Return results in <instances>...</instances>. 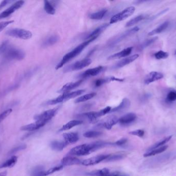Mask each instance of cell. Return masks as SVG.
Wrapping results in <instances>:
<instances>
[{"instance_id":"8fae6325","label":"cell","mask_w":176,"mask_h":176,"mask_svg":"<svg viewBox=\"0 0 176 176\" xmlns=\"http://www.w3.org/2000/svg\"><path fill=\"white\" fill-rule=\"evenodd\" d=\"M58 109H49L48 111H44V112L41 114L36 115L34 117V119L36 120H40L43 122H46V123L49 122L52 117H54L56 113L57 112Z\"/></svg>"},{"instance_id":"bcb514c9","label":"cell","mask_w":176,"mask_h":176,"mask_svg":"<svg viewBox=\"0 0 176 176\" xmlns=\"http://www.w3.org/2000/svg\"><path fill=\"white\" fill-rule=\"evenodd\" d=\"M12 109H8L3 113H2L1 114H0V123L3 120H4L6 118V117L8 116L12 112Z\"/></svg>"},{"instance_id":"f546056e","label":"cell","mask_w":176,"mask_h":176,"mask_svg":"<svg viewBox=\"0 0 176 176\" xmlns=\"http://www.w3.org/2000/svg\"><path fill=\"white\" fill-rule=\"evenodd\" d=\"M168 148V146L164 145L163 146L160 147L159 148H156L155 149L152 150L151 151H147L144 154V157H148L151 156H154L156 154H160L161 153L165 151Z\"/></svg>"},{"instance_id":"6f0895ef","label":"cell","mask_w":176,"mask_h":176,"mask_svg":"<svg viewBox=\"0 0 176 176\" xmlns=\"http://www.w3.org/2000/svg\"></svg>"},{"instance_id":"7402d4cb","label":"cell","mask_w":176,"mask_h":176,"mask_svg":"<svg viewBox=\"0 0 176 176\" xmlns=\"http://www.w3.org/2000/svg\"><path fill=\"white\" fill-rule=\"evenodd\" d=\"M124 79H119V78H115L114 76H111V77H108V78H102L99 79H97L94 82V86L95 87H99L102 85L107 83L110 82L111 81H118V82H123Z\"/></svg>"},{"instance_id":"f5cc1de1","label":"cell","mask_w":176,"mask_h":176,"mask_svg":"<svg viewBox=\"0 0 176 176\" xmlns=\"http://www.w3.org/2000/svg\"><path fill=\"white\" fill-rule=\"evenodd\" d=\"M8 44V41H5L4 42H3L1 45H0V53L4 51L6 49V48L7 47Z\"/></svg>"},{"instance_id":"f1b7e54d","label":"cell","mask_w":176,"mask_h":176,"mask_svg":"<svg viewBox=\"0 0 176 176\" xmlns=\"http://www.w3.org/2000/svg\"><path fill=\"white\" fill-rule=\"evenodd\" d=\"M17 161H18V157L17 156H12L10 159L0 165V169L6 167H9V168L12 167L17 163Z\"/></svg>"},{"instance_id":"5bb4252c","label":"cell","mask_w":176,"mask_h":176,"mask_svg":"<svg viewBox=\"0 0 176 176\" xmlns=\"http://www.w3.org/2000/svg\"><path fill=\"white\" fill-rule=\"evenodd\" d=\"M119 119L115 115L109 116L107 117L103 122L99 123L98 126L103 127L107 130H110L113 126L119 122Z\"/></svg>"},{"instance_id":"9a60e30c","label":"cell","mask_w":176,"mask_h":176,"mask_svg":"<svg viewBox=\"0 0 176 176\" xmlns=\"http://www.w3.org/2000/svg\"><path fill=\"white\" fill-rule=\"evenodd\" d=\"M137 116L136 114L130 113L126 114L119 119V122L122 126H128L136 121Z\"/></svg>"},{"instance_id":"8992f818","label":"cell","mask_w":176,"mask_h":176,"mask_svg":"<svg viewBox=\"0 0 176 176\" xmlns=\"http://www.w3.org/2000/svg\"><path fill=\"white\" fill-rule=\"evenodd\" d=\"M136 8L133 6L128 7L120 13L113 16L110 21V24H114L124 20L131 16L135 11Z\"/></svg>"},{"instance_id":"8d00e7d4","label":"cell","mask_w":176,"mask_h":176,"mask_svg":"<svg viewBox=\"0 0 176 176\" xmlns=\"http://www.w3.org/2000/svg\"><path fill=\"white\" fill-rule=\"evenodd\" d=\"M109 173V170L108 168H105L102 170L91 171L90 173H88L87 174L90 176H103L108 174Z\"/></svg>"},{"instance_id":"e575fe53","label":"cell","mask_w":176,"mask_h":176,"mask_svg":"<svg viewBox=\"0 0 176 176\" xmlns=\"http://www.w3.org/2000/svg\"><path fill=\"white\" fill-rule=\"evenodd\" d=\"M146 17V16L145 15H140L136 16V17L129 21L126 24V27H130L135 25L139 22H140V21L145 19Z\"/></svg>"},{"instance_id":"e0dca14e","label":"cell","mask_w":176,"mask_h":176,"mask_svg":"<svg viewBox=\"0 0 176 176\" xmlns=\"http://www.w3.org/2000/svg\"><path fill=\"white\" fill-rule=\"evenodd\" d=\"M46 123V122L37 120L34 123H31L29 125H25V126L22 127L21 130L22 131H35L44 126Z\"/></svg>"},{"instance_id":"9f6ffc18","label":"cell","mask_w":176,"mask_h":176,"mask_svg":"<svg viewBox=\"0 0 176 176\" xmlns=\"http://www.w3.org/2000/svg\"><path fill=\"white\" fill-rule=\"evenodd\" d=\"M174 55H176V51H175V53H174Z\"/></svg>"},{"instance_id":"b9f144b4","label":"cell","mask_w":176,"mask_h":176,"mask_svg":"<svg viewBox=\"0 0 176 176\" xmlns=\"http://www.w3.org/2000/svg\"><path fill=\"white\" fill-rule=\"evenodd\" d=\"M102 132L99 131H90L86 132L83 134L84 137L86 138H95L101 135Z\"/></svg>"},{"instance_id":"d6986e66","label":"cell","mask_w":176,"mask_h":176,"mask_svg":"<svg viewBox=\"0 0 176 176\" xmlns=\"http://www.w3.org/2000/svg\"><path fill=\"white\" fill-rule=\"evenodd\" d=\"M164 102L167 105H172L176 103V90L170 89L164 97Z\"/></svg>"},{"instance_id":"ab89813d","label":"cell","mask_w":176,"mask_h":176,"mask_svg":"<svg viewBox=\"0 0 176 176\" xmlns=\"http://www.w3.org/2000/svg\"><path fill=\"white\" fill-rule=\"evenodd\" d=\"M124 157V154H117L109 155L108 157L104 161L106 162H114L116 161L120 160Z\"/></svg>"},{"instance_id":"30bf717a","label":"cell","mask_w":176,"mask_h":176,"mask_svg":"<svg viewBox=\"0 0 176 176\" xmlns=\"http://www.w3.org/2000/svg\"><path fill=\"white\" fill-rule=\"evenodd\" d=\"M24 1H19L14 3L9 8L0 14V19H4L9 17L15 11L21 8L24 4Z\"/></svg>"},{"instance_id":"f907efd6","label":"cell","mask_w":176,"mask_h":176,"mask_svg":"<svg viewBox=\"0 0 176 176\" xmlns=\"http://www.w3.org/2000/svg\"><path fill=\"white\" fill-rule=\"evenodd\" d=\"M127 140H128L126 138H122V139L119 140H117V142H116L115 144L117 146H123V145L126 143L127 142Z\"/></svg>"},{"instance_id":"6da1fadb","label":"cell","mask_w":176,"mask_h":176,"mask_svg":"<svg viewBox=\"0 0 176 176\" xmlns=\"http://www.w3.org/2000/svg\"><path fill=\"white\" fill-rule=\"evenodd\" d=\"M105 146H107L106 142L102 141L93 142L90 144H85L72 148L68 154L72 156H86Z\"/></svg>"},{"instance_id":"74e56055","label":"cell","mask_w":176,"mask_h":176,"mask_svg":"<svg viewBox=\"0 0 176 176\" xmlns=\"http://www.w3.org/2000/svg\"><path fill=\"white\" fill-rule=\"evenodd\" d=\"M96 95V94L95 92H92V93H90V94H86L85 95L82 96L81 97H79L78 98L76 99L75 100V103H80V102H83L86 101L88 100L91 99L94 96Z\"/></svg>"},{"instance_id":"ffe728a7","label":"cell","mask_w":176,"mask_h":176,"mask_svg":"<svg viewBox=\"0 0 176 176\" xmlns=\"http://www.w3.org/2000/svg\"><path fill=\"white\" fill-rule=\"evenodd\" d=\"M133 47H128L127 48L125 49L122 50L121 51L119 52L118 53H115L114 54L109 56L108 58V59L111 60V59H119L120 58H125L128 56L130 54L131 52L132 51Z\"/></svg>"},{"instance_id":"484cf974","label":"cell","mask_w":176,"mask_h":176,"mask_svg":"<svg viewBox=\"0 0 176 176\" xmlns=\"http://www.w3.org/2000/svg\"><path fill=\"white\" fill-rule=\"evenodd\" d=\"M68 145V144L65 140H55L51 143V147L55 151H62Z\"/></svg>"},{"instance_id":"816d5d0a","label":"cell","mask_w":176,"mask_h":176,"mask_svg":"<svg viewBox=\"0 0 176 176\" xmlns=\"http://www.w3.org/2000/svg\"><path fill=\"white\" fill-rule=\"evenodd\" d=\"M14 2L13 1H10V0H5V1H3L2 2L0 3V10L3 9L4 7L6 6V5L9 4L10 3H12Z\"/></svg>"},{"instance_id":"681fc988","label":"cell","mask_w":176,"mask_h":176,"mask_svg":"<svg viewBox=\"0 0 176 176\" xmlns=\"http://www.w3.org/2000/svg\"><path fill=\"white\" fill-rule=\"evenodd\" d=\"M103 176H129L128 174L123 173H120L119 171H114L113 173H109L107 175Z\"/></svg>"},{"instance_id":"f6af8a7d","label":"cell","mask_w":176,"mask_h":176,"mask_svg":"<svg viewBox=\"0 0 176 176\" xmlns=\"http://www.w3.org/2000/svg\"><path fill=\"white\" fill-rule=\"evenodd\" d=\"M63 168V165H60V166H58L54 167L52 168L49 169L47 171H46V176H48L49 174H52V173H55L56 171H59L61 170Z\"/></svg>"},{"instance_id":"5b68a950","label":"cell","mask_w":176,"mask_h":176,"mask_svg":"<svg viewBox=\"0 0 176 176\" xmlns=\"http://www.w3.org/2000/svg\"><path fill=\"white\" fill-rule=\"evenodd\" d=\"M6 35L11 37L17 38L23 40H28L32 37V34L31 32L22 28H12L8 30Z\"/></svg>"},{"instance_id":"cb8c5ba5","label":"cell","mask_w":176,"mask_h":176,"mask_svg":"<svg viewBox=\"0 0 176 176\" xmlns=\"http://www.w3.org/2000/svg\"><path fill=\"white\" fill-rule=\"evenodd\" d=\"M62 165L63 166H70V165H78L82 163V161L76 157H72L68 156L63 157L61 160Z\"/></svg>"},{"instance_id":"4dcf8cb0","label":"cell","mask_w":176,"mask_h":176,"mask_svg":"<svg viewBox=\"0 0 176 176\" xmlns=\"http://www.w3.org/2000/svg\"><path fill=\"white\" fill-rule=\"evenodd\" d=\"M59 37L57 35H52V36L48 37L43 41L42 42V46L43 47H48L51 45H53L55 44L58 41Z\"/></svg>"},{"instance_id":"ee69618b","label":"cell","mask_w":176,"mask_h":176,"mask_svg":"<svg viewBox=\"0 0 176 176\" xmlns=\"http://www.w3.org/2000/svg\"><path fill=\"white\" fill-rule=\"evenodd\" d=\"M26 147H27V146L26 145H25V144H23V145H20V146H18L15 147L13 148V149L11 150L10 151H9V152H8V155L9 156H11L12 154H15V153H17L18 151L26 149Z\"/></svg>"},{"instance_id":"277c9868","label":"cell","mask_w":176,"mask_h":176,"mask_svg":"<svg viewBox=\"0 0 176 176\" xmlns=\"http://www.w3.org/2000/svg\"><path fill=\"white\" fill-rule=\"evenodd\" d=\"M84 92H85V90L81 89V90L75 91L73 92L65 93V94H62V95L57 97L56 98L48 101L46 102V105H56L57 103H61V102L66 101L70 99L74 98L75 97L81 95Z\"/></svg>"},{"instance_id":"db71d44e","label":"cell","mask_w":176,"mask_h":176,"mask_svg":"<svg viewBox=\"0 0 176 176\" xmlns=\"http://www.w3.org/2000/svg\"><path fill=\"white\" fill-rule=\"evenodd\" d=\"M150 97H151V95L148 94H145L143 96H142L141 98H140V100H142V101H145L148 99H149Z\"/></svg>"},{"instance_id":"d4e9b609","label":"cell","mask_w":176,"mask_h":176,"mask_svg":"<svg viewBox=\"0 0 176 176\" xmlns=\"http://www.w3.org/2000/svg\"><path fill=\"white\" fill-rule=\"evenodd\" d=\"M64 140L66 143L74 144L79 140L78 135L74 132L65 133L63 134Z\"/></svg>"},{"instance_id":"4fadbf2b","label":"cell","mask_w":176,"mask_h":176,"mask_svg":"<svg viewBox=\"0 0 176 176\" xmlns=\"http://www.w3.org/2000/svg\"><path fill=\"white\" fill-rule=\"evenodd\" d=\"M109 155H98V156L93 157L89 159H86L82 162V164L85 166H91L95 165L100 162L105 161L108 157Z\"/></svg>"},{"instance_id":"ac0fdd59","label":"cell","mask_w":176,"mask_h":176,"mask_svg":"<svg viewBox=\"0 0 176 176\" xmlns=\"http://www.w3.org/2000/svg\"><path fill=\"white\" fill-rule=\"evenodd\" d=\"M82 81H83V79H81L77 81V82H75L69 83L65 84V85L63 86V87H62L61 89H60L58 92H60V93H63V94L69 92V91L75 89L76 87L80 85V84H82Z\"/></svg>"},{"instance_id":"7a4b0ae2","label":"cell","mask_w":176,"mask_h":176,"mask_svg":"<svg viewBox=\"0 0 176 176\" xmlns=\"http://www.w3.org/2000/svg\"><path fill=\"white\" fill-rule=\"evenodd\" d=\"M96 38H97V37L92 38L91 39H88V41L82 42V44H80L79 45L76 47L75 48H74L72 51L70 52L69 53H67L66 55H65V56H63V58H62V59L61 61V62L56 66V69L58 70V69L60 68L63 67V65L66 64V62H68L70 61L71 59H72L73 58H75V56H77L82 51V50H83L90 43L92 42L93 41H94V40L96 39Z\"/></svg>"},{"instance_id":"603a6c76","label":"cell","mask_w":176,"mask_h":176,"mask_svg":"<svg viewBox=\"0 0 176 176\" xmlns=\"http://www.w3.org/2000/svg\"><path fill=\"white\" fill-rule=\"evenodd\" d=\"M130 105V100L127 98L123 99L121 103L118 106L113 108V109H111L110 112H119L125 111L129 108Z\"/></svg>"},{"instance_id":"d590c367","label":"cell","mask_w":176,"mask_h":176,"mask_svg":"<svg viewBox=\"0 0 176 176\" xmlns=\"http://www.w3.org/2000/svg\"><path fill=\"white\" fill-rule=\"evenodd\" d=\"M107 12V10H101L100 11L91 14L90 15L89 17L90 19H93V20H101L104 17Z\"/></svg>"},{"instance_id":"2e32d148","label":"cell","mask_w":176,"mask_h":176,"mask_svg":"<svg viewBox=\"0 0 176 176\" xmlns=\"http://www.w3.org/2000/svg\"><path fill=\"white\" fill-rule=\"evenodd\" d=\"M163 77V73L159 72L152 71L147 75L144 80V83L146 84H149L153 82L162 79Z\"/></svg>"},{"instance_id":"c3c4849f","label":"cell","mask_w":176,"mask_h":176,"mask_svg":"<svg viewBox=\"0 0 176 176\" xmlns=\"http://www.w3.org/2000/svg\"><path fill=\"white\" fill-rule=\"evenodd\" d=\"M13 22H14V20L8 21L0 22V32L2 31H3L5 28L7 27L8 25L12 24Z\"/></svg>"},{"instance_id":"1f68e13d","label":"cell","mask_w":176,"mask_h":176,"mask_svg":"<svg viewBox=\"0 0 176 176\" xmlns=\"http://www.w3.org/2000/svg\"><path fill=\"white\" fill-rule=\"evenodd\" d=\"M82 122H83L82 120H71L70 122H68V123H66L65 125H63L61 129L60 130V131H65V130L71 129V128H73L74 127L81 125Z\"/></svg>"},{"instance_id":"4316f807","label":"cell","mask_w":176,"mask_h":176,"mask_svg":"<svg viewBox=\"0 0 176 176\" xmlns=\"http://www.w3.org/2000/svg\"><path fill=\"white\" fill-rule=\"evenodd\" d=\"M109 26V24H104L102 26L97 28H96L95 30H94L91 33H90V34L88 35V36L86 38V39H91L92 38L95 37H98L102 32L106 30V28H108Z\"/></svg>"},{"instance_id":"7c38bea8","label":"cell","mask_w":176,"mask_h":176,"mask_svg":"<svg viewBox=\"0 0 176 176\" xmlns=\"http://www.w3.org/2000/svg\"><path fill=\"white\" fill-rule=\"evenodd\" d=\"M105 69V67L102 66H98V67H95L94 68L89 69L88 70H86L83 73L80 74L79 75V78H82V79H83L84 78H86L90 76H94L98 75L99 73L103 71Z\"/></svg>"},{"instance_id":"836d02e7","label":"cell","mask_w":176,"mask_h":176,"mask_svg":"<svg viewBox=\"0 0 176 176\" xmlns=\"http://www.w3.org/2000/svg\"><path fill=\"white\" fill-rule=\"evenodd\" d=\"M31 176H46V170L41 166L36 167L31 172Z\"/></svg>"},{"instance_id":"f35d334b","label":"cell","mask_w":176,"mask_h":176,"mask_svg":"<svg viewBox=\"0 0 176 176\" xmlns=\"http://www.w3.org/2000/svg\"><path fill=\"white\" fill-rule=\"evenodd\" d=\"M44 8L45 11H46V13H48V14L54 15L56 13V10L55 7L52 6V3H51L49 1H44Z\"/></svg>"},{"instance_id":"52a82bcc","label":"cell","mask_w":176,"mask_h":176,"mask_svg":"<svg viewBox=\"0 0 176 176\" xmlns=\"http://www.w3.org/2000/svg\"><path fill=\"white\" fill-rule=\"evenodd\" d=\"M111 108L110 106H107L106 108L97 112H91L86 113L80 115V117L85 118L90 122H95L97 119L103 116H104L108 113L110 112Z\"/></svg>"},{"instance_id":"83f0119b","label":"cell","mask_w":176,"mask_h":176,"mask_svg":"<svg viewBox=\"0 0 176 176\" xmlns=\"http://www.w3.org/2000/svg\"><path fill=\"white\" fill-rule=\"evenodd\" d=\"M168 25H169V22L168 21H165L163 24H161V25H159V27H157V28H154V30H153V31L149 32L148 35L149 36H153L154 35L162 33L164 31H165Z\"/></svg>"},{"instance_id":"44dd1931","label":"cell","mask_w":176,"mask_h":176,"mask_svg":"<svg viewBox=\"0 0 176 176\" xmlns=\"http://www.w3.org/2000/svg\"><path fill=\"white\" fill-rule=\"evenodd\" d=\"M139 54L133 55L132 56H129L128 58H125L124 59H122L121 61H119L116 64L114 67L115 68H119L125 66L127 65L130 64L131 62H133V61H135L139 58Z\"/></svg>"},{"instance_id":"7dc6e473","label":"cell","mask_w":176,"mask_h":176,"mask_svg":"<svg viewBox=\"0 0 176 176\" xmlns=\"http://www.w3.org/2000/svg\"><path fill=\"white\" fill-rule=\"evenodd\" d=\"M129 134L132 135L137 136L139 137H142L144 135L145 132L143 130H136V131H131L129 132Z\"/></svg>"},{"instance_id":"9c48e42d","label":"cell","mask_w":176,"mask_h":176,"mask_svg":"<svg viewBox=\"0 0 176 176\" xmlns=\"http://www.w3.org/2000/svg\"><path fill=\"white\" fill-rule=\"evenodd\" d=\"M140 30V28L139 27H134L133 28H131L130 30H127L126 31H125L124 33H122V34L119 35L118 36H116L115 37H114L113 39H112L111 41H110L109 42H108V44L110 45H115L116 44H118L120 41H122L123 40L125 39L128 36H130L133 34L137 32Z\"/></svg>"},{"instance_id":"3957f363","label":"cell","mask_w":176,"mask_h":176,"mask_svg":"<svg viewBox=\"0 0 176 176\" xmlns=\"http://www.w3.org/2000/svg\"><path fill=\"white\" fill-rule=\"evenodd\" d=\"M3 57L7 60L21 61L24 59L25 54L22 50L15 48H8L5 50Z\"/></svg>"},{"instance_id":"11a10c76","label":"cell","mask_w":176,"mask_h":176,"mask_svg":"<svg viewBox=\"0 0 176 176\" xmlns=\"http://www.w3.org/2000/svg\"><path fill=\"white\" fill-rule=\"evenodd\" d=\"M7 171H3V172L0 173V176H6V175H7Z\"/></svg>"},{"instance_id":"7bdbcfd3","label":"cell","mask_w":176,"mask_h":176,"mask_svg":"<svg viewBox=\"0 0 176 176\" xmlns=\"http://www.w3.org/2000/svg\"><path fill=\"white\" fill-rule=\"evenodd\" d=\"M154 58L157 59H166L169 56V54L166 52H164L162 50L156 52L154 54Z\"/></svg>"},{"instance_id":"60d3db41","label":"cell","mask_w":176,"mask_h":176,"mask_svg":"<svg viewBox=\"0 0 176 176\" xmlns=\"http://www.w3.org/2000/svg\"><path fill=\"white\" fill-rule=\"evenodd\" d=\"M158 39L157 37H154L151 39H148L147 41H145L144 42H143L139 47V49L140 50H143L144 49L146 48V47H148L149 45H150L151 44H153V42H155L157 41Z\"/></svg>"},{"instance_id":"d6a6232c","label":"cell","mask_w":176,"mask_h":176,"mask_svg":"<svg viewBox=\"0 0 176 176\" xmlns=\"http://www.w3.org/2000/svg\"><path fill=\"white\" fill-rule=\"evenodd\" d=\"M172 136H168L167 137H165L164 139H163L162 140L159 141V142L156 143L155 144L153 145L152 146L150 147L148 150L147 151H151L152 150L155 149L156 148H159L160 147L163 146L165 144L168 143L170 140H171Z\"/></svg>"},{"instance_id":"ba28073f","label":"cell","mask_w":176,"mask_h":176,"mask_svg":"<svg viewBox=\"0 0 176 176\" xmlns=\"http://www.w3.org/2000/svg\"><path fill=\"white\" fill-rule=\"evenodd\" d=\"M91 63H92V60L89 58H86L65 67L64 71L69 72L75 70H80L89 66Z\"/></svg>"}]
</instances>
